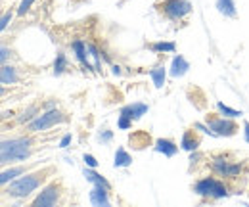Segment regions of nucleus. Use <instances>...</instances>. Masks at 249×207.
Segmentation results:
<instances>
[{
	"instance_id": "nucleus-33",
	"label": "nucleus",
	"mask_w": 249,
	"mask_h": 207,
	"mask_svg": "<svg viewBox=\"0 0 249 207\" xmlns=\"http://www.w3.org/2000/svg\"><path fill=\"white\" fill-rule=\"evenodd\" d=\"M69 142H71V134H65V136L62 138V142H60V148H67Z\"/></svg>"
},
{
	"instance_id": "nucleus-17",
	"label": "nucleus",
	"mask_w": 249,
	"mask_h": 207,
	"mask_svg": "<svg viewBox=\"0 0 249 207\" xmlns=\"http://www.w3.org/2000/svg\"><path fill=\"white\" fill-rule=\"evenodd\" d=\"M148 142H150V134L144 132V131H140V132H132V134H130V144H132L136 150L146 148Z\"/></svg>"
},
{
	"instance_id": "nucleus-32",
	"label": "nucleus",
	"mask_w": 249,
	"mask_h": 207,
	"mask_svg": "<svg viewBox=\"0 0 249 207\" xmlns=\"http://www.w3.org/2000/svg\"><path fill=\"white\" fill-rule=\"evenodd\" d=\"M2 54H0V59H2V63H6V59L10 56V50H8V46H2V50H0Z\"/></svg>"
},
{
	"instance_id": "nucleus-11",
	"label": "nucleus",
	"mask_w": 249,
	"mask_h": 207,
	"mask_svg": "<svg viewBox=\"0 0 249 207\" xmlns=\"http://www.w3.org/2000/svg\"><path fill=\"white\" fill-rule=\"evenodd\" d=\"M150 108H148V104H142V102H136V104H128V106H124L123 110H121V113L126 115V117H130L132 121H136V119H140L142 115H146V112H148Z\"/></svg>"
},
{
	"instance_id": "nucleus-31",
	"label": "nucleus",
	"mask_w": 249,
	"mask_h": 207,
	"mask_svg": "<svg viewBox=\"0 0 249 207\" xmlns=\"http://www.w3.org/2000/svg\"><path fill=\"white\" fill-rule=\"evenodd\" d=\"M12 21V12H4V16H2V21H0V29L6 31L8 27V23Z\"/></svg>"
},
{
	"instance_id": "nucleus-3",
	"label": "nucleus",
	"mask_w": 249,
	"mask_h": 207,
	"mask_svg": "<svg viewBox=\"0 0 249 207\" xmlns=\"http://www.w3.org/2000/svg\"><path fill=\"white\" fill-rule=\"evenodd\" d=\"M194 192L201 198H211V200H222V198H228V190L226 186L213 177H205L201 180H197L194 184Z\"/></svg>"
},
{
	"instance_id": "nucleus-15",
	"label": "nucleus",
	"mask_w": 249,
	"mask_h": 207,
	"mask_svg": "<svg viewBox=\"0 0 249 207\" xmlns=\"http://www.w3.org/2000/svg\"><path fill=\"white\" fill-rule=\"evenodd\" d=\"M199 146V138L194 134V131H186L182 134V140H180V148L186 150V151H194Z\"/></svg>"
},
{
	"instance_id": "nucleus-25",
	"label": "nucleus",
	"mask_w": 249,
	"mask_h": 207,
	"mask_svg": "<svg viewBox=\"0 0 249 207\" xmlns=\"http://www.w3.org/2000/svg\"><path fill=\"white\" fill-rule=\"evenodd\" d=\"M33 4H35V0H21V2H19V6H18V16L27 14V12L31 10Z\"/></svg>"
},
{
	"instance_id": "nucleus-5",
	"label": "nucleus",
	"mask_w": 249,
	"mask_h": 207,
	"mask_svg": "<svg viewBox=\"0 0 249 207\" xmlns=\"http://www.w3.org/2000/svg\"><path fill=\"white\" fill-rule=\"evenodd\" d=\"M62 121H65V115H63L62 112H58V110H48L46 113H42V115L33 119L27 129H29V132H40V131H46V129L54 127L56 123H62Z\"/></svg>"
},
{
	"instance_id": "nucleus-28",
	"label": "nucleus",
	"mask_w": 249,
	"mask_h": 207,
	"mask_svg": "<svg viewBox=\"0 0 249 207\" xmlns=\"http://www.w3.org/2000/svg\"><path fill=\"white\" fill-rule=\"evenodd\" d=\"M83 161H85V165H87V167H92V169H96V167H98L96 157H94V155H90V153H85V155H83Z\"/></svg>"
},
{
	"instance_id": "nucleus-21",
	"label": "nucleus",
	"mask_w": 249,
	"mask_h": 207,
	"mask_svg": "<svg viewBox=\"0 0 249 207\" xmlns=\"http://www.w3.org/2000/svg\"><path fill=\"white\" fill-rule=\"evenodd\" d=\"M150 77L154 79L156 89H163V87H165V77H167V71H165V67L161 65V67H156V69H152V71H150Z\"/></svg>"
},
{
	"instance_id": "nucleus-19",
	"label": "nucleus",
	"mask_w": 249,
	"mask_h": 207,
	"mask_svg": "<svg viewBox=\"0 0 249 207\" xmlns=\"http://www.w3.org/2000/svg\"><path fill=\"white\" fill-rule=\"evenodd\" d=\"M132 163V157L130 153L124 148H117L115 151V161H113V167H128Z\"/></svg>"
},
{
	"instance_id": "nucleus-2",
	"label": "nucleus",
	"mask_w": 249,
	"mask_h": 207,
	"mask_svg": "<svg viewBox=\"0 0 249 207\" xmlns=\"http://www.w3.org/2000/svg\"><path fill=\"white\" fill-rule=\"evenodd\" d=\"M50 173H52V169H42V171H35V173H29V175H23L21 178L10 182V186L4 190V194L12 196V198H27L48 178Z\"/></svg>"
},
{
	"instance_id": "nucleus-16",
	"label": "nucleus",
	"mask_w": 249,
	"mask_h": 207,
	"mask_svg": "<svg viewBox=\"0 0 249 207\" xmlns=\"http://www.w3.org/2000/svg\"><path fill=\"white\" fill-rule=\"evenodd\" d=\"M0 81L2 85H14L18 81V73H16V67L12 65H2V71H0Z\"/></svg>"
},
{
	"instance_id": "nucleus-35",
	"label": "nucleus",
	"mask_w": 249,
	"mask_h": 207,
	"mask_svg": "<svg viewBox=\"0 0 249 207\" xmlns=\"http://www.w3.org/2000/svg\"><path fill=\"white\" fill-rule=\"evenodd\" d=\"M44 108H46V110H56V102H46Z\"/></svg>"
},
{
	"instance_id": "nucleus-14",
	"label": "nucleus",
	"mask_w": 249,
	"mask_h": 207,
	"mask_svg": "<svg viewBox=\"0 0 249 207\" xmlns=\"http://www.w3.org/2000/svg\"><path fill=\"white\" fill-rule=\"evenodd\" d=\"M218 14H222L224 18H236L238 10H236V2L234 0H217L215 2Z\"/></svg>"
},
{
	"instance_id": "nucleus-26",
	"label": "nucleus",
	"mask_w": 249,
	"mask_h": 207,
	"mask_svg": "<svg viewBox=\"0 0 249 207\" xmlns=\"http://www.w3.org/2000/svg\"><path fill=\"white\" fill-rule=\"evenodd\" d=\"M117 127H119V129H123V131L130 129V127H132V119L126 117V115H123V113H119V119H117Z\"/></svg>"
},
{
	"instance_id": "nucleus-1",
	"label": "nucleus",
	"mask_w": 249,
	"mask_h": 207,
	"mask_svg": "<svg viewBox=\"0 0 249 207\" xmlns=\"http://www.w3.org/2000/svg\"><path fill=\"white\" fill-rule=\"evenodd\" d=\"M31 144L33 140L29 136L2 140V144H0V163L8 165V163H14V161L29 159L31 157Z\"/></svg>"
},
{
	"instance_id": "nucleus-8",
	"label": "nucleus",
	"mask_w": 249,
	"mask_h": 207,
	"mask_svg": "<svg viewBox=\"0 0 249 207\" xmlns=\"http://www.w3.org/2000/svg\"><path fill=\"white\" fill-rule=\"evenodd\" d=\"M211 167H213L215 173H218L220 177L226 178H234L242 173V165L240 163H230L224 157H213L211 159Z\"/></svg>"
},
{
	"instance_id": "nucleus-18",
	"label": "nucleus",
	"mask_w": 249,
	"mask_h": 207,
	"mask_svg": "<svg viewBox=\"0 0 249 207\" xmlns=\"http://www.w3.org/2000/svg\"><path fill=\"white\" fill-rule=\"evenodd\" d=\"M25 173V167H12V169H4L2 171V175H0V184L2 186H6L10 180H14L16 177H19V175H23Z\"/></svg>"
},
{
	"instance_id": "nucleus-7",
	"label": "nucleus",
	"mask_w": 249,
	"mask_h": 207,
	"mask_svg": "<svg viewBox=\"0 0 249 207\" xmlns=\"http://www.w3.org/2000/svg\"><path fill=\"white\" fill-rule=\"evenodd\" d=\"M207 125L211 127V131H215L217 136H234L238 131V125L230 117H207Z\"/></svg>"
},
{
	"instance_id": "nucleus-13",
	"label": "nucleus",
	"mask_w": 249,
	"mask_h": 207,
	"mask_svg": "<svg viewBox=\"0 0 249 207\" xmlns=\"http://www.w3.org/2000/svg\"><path fill=\"white\" fill-rule=\"evenodd\" d=\"M71 48L75 50V56H77V59L83 63V67H87L89 71H94V67L89 63V58H87V44L83 42V40H73V44H71Z\"/></svg>"
},
{
	"instance_id": "nucleus-29",
	"label": "nucleus",
	"mask_w": 249,
	"mask_h": 207,
	"mask_svg": "<svg viewBox=\"0 0 249 207\" xmlns=\"http://www.w3.org/2000/svg\"><path fill=\"white\" fill-rule=\"evenodd\" d=\"M87 48H89L90 56H92L94 61H96V67H100V50H98L96 46H92V44H87Z\"/></svg>"
},
{
	"instance_id": "nucleus-10",
	"label": "nucleus",
	"mask_w": 249,
	"mask_h": 207,
	"mask_svg": "<svg viewBox=\"0 0 249 207\" xmlns=\"http://www.w3.org/2000/svg\"><path fill=\"white\" fill-rule=\"evenodd\" d=\"M188 69H190V63H188V59L184 56H175L173 61H171V69H169V75L171 77H182V75H186Z\"/></svg>"
},
{
	"instance_id": "nucleus-6",
	"label": "nucleus",
	"mask_w": 249,
	"mask_h": 207,
	"mask_svg": "<svg viewBox=\"0 0 249 207\" xmlns=\"http://www.w3.org/2000/svg\"><path fill=\"white\" fill-rule=\"evenodd\" d=\"M60 196H62V186L58 182L48 184L42 192H38V196L33 200L35 207H52L60 204Z\"/></svg>"
},
{
	"instance_id": "nucleus-22",
	"label": "nucleus",
	"mask_w": 249,
	"mask_h": 207,
	"mask_svg": "<svg viewBox=\"0 0 249 207\" xmlns=\"http://www.w3.org/2000/svg\"><path fill=\"white\" fill-rule=\"evenodd\" d=\"M217 110L224 115V117H230V119H236V117H242L244 112H238V110H232L228 106H224L222 102H217Z\"/></svg>"
},
{
	"instance_id": "nucleus-4",
	"label": "nucleus",
	"mask_w": 249,
	"mask_h": 207,
	"mask_svg": "<svg viewBox=\"0 0 249 207\" xmlns=\"http://www.w3.org/2000/svg\"><path fill=\"white\" fill-rule=\"evenodd\" d=\"M157 8L169 19H182L188 14H192V2L190 0H163L157 4Z\"/></svg>"
},
{
	"instance_id": "nucleus-27",
	"label": "nucleus",
	"mask_w": 249,
	"mask_h": 207,
	"mask_svg": "<svg viewBox=\"0 0 249 207\" xmlns=\"http://www.w3.org/2000/svg\"><path fill=\"white\" fill-rule=\"evenodd\" d=\"M35 112H36V106H31L29 110H25V112H23V113H21V115L18 117V121H19V123H27V121L31 123L33 113H35Z\"/></svg>"
},
{
	"instance_id": "nucleus-20",
	"label": "nucleus",
	"mask_w": 249,
	"mask_h": 207,
	"mask_svg": "<svg viewBox=\"0 0 249 207\" xmlns=\"http://www.w3.org/2000/svg\"><path fill=\"white\" fill-rule=\"evenodd\" d=\"M85 178L89 180V182H92V184H100V186H106L107 190L111 188V184L106 180V178L102 177V175H98L96 171H94L92 167H89V169H85Z\"/></svg>"
},
{
	"instance_id": "nucleus-12",
	"label": "nucleus",
	"mask_w": 249,
	"mask_h": 207,
	"mask_svg": "<svg viewBox=\"0 0 249 207\" xmlns=\"http://www.w3.org/2000/svg\"><path fill=\"white\" fill-rule=\"evenodd\" d=\"M154 150H156L157 153H163V155H167V157H173V155L178 151V146H177L173 140H169V138H157Z\"/></svg>"
},
{
	"instance_id": "nucleus-36",
	"label": "nucleus",
	"mask_w": 249,
	"mask_h": 207,
	"mask_svg": "<svg viewBox=\"0 0 249 207\" xmlns=\"http://www.w3.org/2000/svg\"><path fill=\"white\" fill-rule=\"evenodd\" d=\"M113 73L119 75V73H121V67H119V65H113Z\"/></svg>"
},
{
	"instance_id": "nucleus-9",
	"label": "nucleus",
	"mask_w": 249,
	"mask_h": 207,
	"mask_svg": "<svg viewBox=\"0 0 249 207\" xmlns=\"http://www.w3.org/2000/svg\"><path fill=\"white\" fill-rule=\"evenodd\" d=\"M90 204L96 207H107L109 206V198H107V188L94 184V188L90 190Z\"/></svg>"
},
{
	"instance_id": "nucleus-24",
	"label": "nucleus",
	"mask_w": 249,
	"mask_h": 207,
	"mask_svg": "<svg viewBox=\"0 0 249 207\" xmlns=\"http://www.w3.org/2000/svg\"><path fill=\"white\" fill-rule=\"evenodd\" d=\"M150 48L154 52H157V54H161V52H175L177 50V44L175 42H154Z\"/></svg>"
},
{
	"instance_id": "nucleus-23",
	"label": "nucleus",
	"mask_w": 249,
	"mask_h": 207,
	"mask_svg": "<svg viewBox=\"0 0 249 207\" xmlns=\"http://www.w3.org/2000/svg\"><path fill=\"white\" fill-rule=\"evenodd\" d=\"M65 69H67V58H65L63 52H58L56 54V61H54V73L56 75H62Z\"/></svg>"
},
{
	"instance_id": "nucleus-34",
	"label": "nucleus",
	"mask_w": 249,
	"mask_h": 207,
	"mask_svg": "<svg viewBox=\"0 0 249 207\" xmlns=\"http://www.w3.org/2000/svg\"><path fill=\"white\" fill-rule=\"evenodd\" d=\"M244 134H246V142H249V121H244Z\"/></svg>"
},
{
	"instance_id": "nucleus-30",
	"label": "nucleus",
	"mask_w": 249,
	"mask_h": 207,
	"mask_svg": "<svg viewBox=\"0 0 249 207\" xmlns=\"http://www.w3.org/2000/svg\"><path fill=\"white\" fill-rule=\"evenodd\" d=\"M98 138H100V140L106 144V142H109V140L113 138V132H111V131H107V129H104V131L98 134Z\"/></svg>"
}]
</instances>
